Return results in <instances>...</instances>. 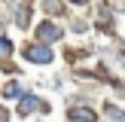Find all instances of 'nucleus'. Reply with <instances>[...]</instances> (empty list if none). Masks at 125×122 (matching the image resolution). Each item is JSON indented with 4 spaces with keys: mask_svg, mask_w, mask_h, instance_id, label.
I'll return each instance as SVG.
<instances>
[{
    "mask_svg": "<svg viewBox=\"0 0 125 122\" xmlns=\"http://www.w3.org/2000/svg\"><path fill=\"white\" fill-rule=\"evenodd\" d=\"M64 37V30L58 28V24H52V21H40V28H37V40L43 43V46H52L55 40H61Z\"/></svg>",
    "mask_w": 125,
    "mask_h": 122,
    "instance_id": "nucleus-1",
    "label": "nucleus"
},
{
    "mask_svg": "<svg viewBox=\"0 0 125 122\" xmlns=\"http://www.w3.org/2000/svg\"><path fill=\"white\" fill-rule=\"evenodd\" d=\"M24 58L34 61V64H49V61H52V49L43 46V43H34V46L24 49Z\"/></svg>",
    "mask_w": 125,
    "mask_h": 122,
    "instance_id": "nucleus-2",
    "label": "nucleus"
},
{
    "mask_svg": "<svg viewBox=\"0 0 125 122\" xmlns=\"http://www.w3.org/2000/svg\"><path fill=\"white\" fill-rule=\"evenodd\" d=\"M37 110H46V104H43L37 95H24L21 104H18V113H21V116H31V113H37Z\"/></svg>",
    "mask_w": 125,
    "mask_h": 122,
    "instance_id": "nucleus-3",
    "label": "nucleus"
},
{
    "mask_svg": "<svg viewBox=\"0 0 125 122\" xmlns=\"http://www.w3.org/2000/svg\"><path fill=\"white\" fill-rule=\"evenodd\" d=\"M70 122H95L92 107H76V110H70Z\"/></svg>",
    "mask_w": 125,
    "mask_h": 122,
    "instance_id": "nucleus-4",
    "label": "nucleus"
},
{
    "mask_svg": "<svg viewBox=\"0 0 125 122\" xmlns=\"http://www.w3.org/2000/svg\"><path fill=\"white\" fill-rule=\"evenodd\" d=\"M3 98H18V101H21V98H24V89H21L18 82H9V85L3 89Z\"/></svg>",
    "mask_w": 125,
    "mask_h": 122,
    "instance_id": "nucleus-5",
    "label": "nucleus"
},
{
    "mask_svg": "<svg viewBox=\"0 0 125 122\" xmlns=\"http://www.w3.org/2000/svg\"><path fill=\"white\" fill-rule=\"evenodd\" d=\"M9 52H12V40H6V37H0V58H6Z\"/></svg>",
    "mask_w": 125,
    "mask_h": 122,
    "instance_id": "nucleus-6",
    "label": "nucleus"
},
{
    "mask_svg": "<svg viewBox=\"0 0 125 122\" xmlns=\"http://www.w3.org/2000/svg\"><path fill=\"white\" fill-rule=\"evenodd\" d=\"M18 28H24V24H28V6H18Z\"/></svg>",
    "mask_w": 125,
    "mask_h": 122,
    "instance_id": "nucleus-7",
    "label": "nucleus"
},
{
    "mask_svg": "<svg viewBox=\"0 0 125 122\" xmlns=\"http://www.w3.org/2000/svg\"><path fill=\"white\" fill-rule=\"evenodd\" d=\"M110 116H113V119H116V122H125V113H122V110H119V107H110Z\"/></svg>",
    "mask_w": 125,
    "mask_h": 122,
    "instance_id": "nucleus-8",
    "label": "nucleus"
},
{
    "mask_svg": "<svg viewBox=\"0 0 125 122\" xmlns=\"http://www.w3.org/2000/svg\"><path fill=\"white\" fill-rule=\"evenodd\" d=\"M0 122H9V113H6L3 107H0Z\"/></svg>",
    "mask_w": 125,
    "mask_h": 122,
    "instance_id": "nucleus-9",
    "label": "nucleus"
}]
</instances>
